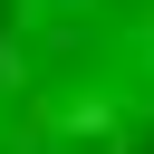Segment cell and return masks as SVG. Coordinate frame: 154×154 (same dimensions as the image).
Wrapping results in <instances>:
<instances>
[{
  "instance_id": "6da1fadb",
  "label": "cell",
  "mask_w": 154,
  "mask_h": 154,
  "mask_svg": "<svg viewBox=\"0 0 154 154\" xmlns=\"http://www.w3.org/2000/svg\"><path fill=\"white\" fill-rule=\"evenodd\" d=\"M0 154H154V0H0Z\"/></svg>"
}]
</instances>
